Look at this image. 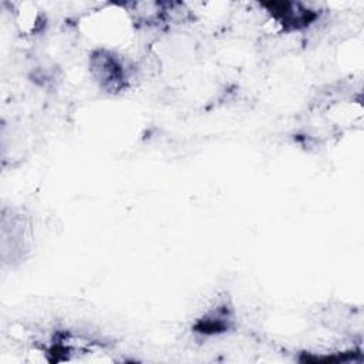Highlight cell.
<instances>
[{"instance_id": "cell-2", "label": "cell", "mask_w": 364, "mask_h": 364, "mask_svg": "<svg viewBox=\"0 0 364 364\" xmlns=\"http://www.w3.org/2000/svg\"><path fill=\"white\" fill-rule=\"evenodd\" d=\"M232 320L228 306L220 304L199 318L195 324V330L200 334H219L230 327Z\"/></svg>"}, {"instance_id": "cell-1", "label": "cell", "mask_w": 364, "mask_h": 364, "mask_svg": "<svg viewBox=\"0 0 364 364\" xmlns=\"http://www.w3.org/2000/svg\"><path fill=\"white\" fill-rule=\"evenodd\" d=\"M90 70L101 88L117 92L127 85V73L124 63L111 51H94L90 58Z\"/></svg>"}]
</instances>
